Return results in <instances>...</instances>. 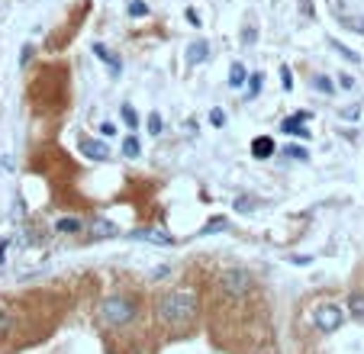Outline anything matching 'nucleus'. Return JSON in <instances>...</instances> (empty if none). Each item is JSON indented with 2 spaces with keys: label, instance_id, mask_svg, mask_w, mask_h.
I'll return each instance as SVG.
<instances>
[{
  "label": "nucleus",
  "instance_id": "1",
  "mask_svg": "<svg viewBox=\"0 0 364 354\" xmlns=\"http://www.w3.org/2000/svg\"><path fill=\"white\" fill-rule=\"evenodd\" d=\"M197 309H200V303H197V293H194V290H168V293L158 300L155 312H158V319L165 325L181 329V325L194 322Z\"/></svg>",
  "mask_w": 364,
  "mask_h": 354
},
{
  "label": "nucleus",
  "instance_id": "2",
  "mask_svg": "<svg viewBox=\"0 0 364 354\" xmlns=\"http://www.w3.org/2000/svg\"><path fill=\"white\" fill-rule=\"evenodd\" d=\"M139 306L136 300H130V296H106L103 303H100V319H103L110 329H123V325H130L132 319H136Z\"/></svg>",
  "mask_w": 364,
  "mask_h": 354
},
{
  "label": "nucleus",
  "instance_id": "3",
  "mask_svg": "<svg viewBox=\"0 0 364 354\" xmlns=\"http://www.w3.org/2000/svg\"><path fill=\"white\" fill-rule=\"evenodd\" d=\"M220 286L226 296H245L251 293V286H255V277H251L249 267H226V271L220 274Z\"/></svg>",
  "mask_w": 364,
  "mask_h": 354
},
{
  "label": "nucleus",
  "instance_id": "4",
  "mask_svg": "<svg viewBox=\"0 0 364 354\" xmlns=\"http://www.w3.org/2000/svg\"><path fill=\"white\" fill-rule=\"evenodd\" d=\"M341 322H345V309L335 306V303H322V306L313 309V325H316L322 335H329V331H339Z\"/></svg>",
  "mask_w": 364,
  "mask_h": 354
},
{
  "label": "nucleus",
  "instance_id": "5",
  "mask_svg": "<svg viewBox=\"0 0 364 354\" xmlns=\"http://www.w3.org/2000/svg\"><path fill=\"white\" fill-rule=\"evenodd\" d=\"M130 239L136 241H149V245H175V239L165 232V229H132Z\"/></svg>",
  "mask_w": 364,
  "mask_h": 354
},
{
  "label": "nucleus",
  "instance_id": "6",
  "mask_svg": "<svg viewBox=\"0 0 364 354\" xmlns=\"http://www.w3.org/2000/svg\"><path fill=\"white\" fill-rule=\"evenodd\" d=\"M306 120H310V113H296V116H290V120L281 122V132H287V136H296V139H310L313 132L306 129Z\"/></svg>",
  "mask_w": 364,
  "mask_h": 354
},
{
  "label": "nucleus",
  "instance_id": "7",
  "mask_svg": "<svg viewBox=\"0 0 364 354\" xmlns=\"http://www.w3.org/2000/svg\"><path fill=\"white\" fill-rule=\"evenodd\" d=\"M81 155L91 161H106L110 148H106V142H97V139H81Z\"/></svg>",
  "mask_w": 364,
  "mask_h": 354
},
{
  "label": "nucleus",
  "instance_id": "8",
  "mask_svg": "<svg viewBox=\"0 0 364 354\" xmlns=\"http://www.w3.org/2000/svg\"><path fill=\"white\" fill-rule=\"evenodd\" d=\"M94 55H97V58L103 61L106 68H110V75H113V77H120V75H123V61L116 58V55L110 52V49H106V46H100V42H94Z\"/></svg>",
  "mask_w": 364,
  "mask_h": 354
},
{
  "label": "nucleus",
  "instance_id": "9",
  "mask_svg": "<svg viewBox=\"0 0 364 354\" xmlns=\"http://www.w3.org/2000/svg\"><path fill=\"white\" fill-rule=\"evenodd\" d=\"M206 58H210V42H206V39L190 42L187 46V65H203Z\"/></svg>",
  "mask_w": 364,
  "mask_h": 354
},
{
  "label": "nucleus",
  "instance_id": "10",
  "mask_svg": "<svg viewBox=\"0 0 364 354\" xmlns=\"http://www.w3.org/2000/svg\"><path fill=\"white\" fill-rule=\"evenodd\" d=\"M91 232H94V239H113V235H116V226L110 222V219L97 216V219H91Z\"/></svg>",
  "mask_w": 364,
  "mask_h": 354
},
{
  "label": "nucleus",
  "instance_id": "11",
  "mask_svg": "<svg viewBox=\"0 0 364 354\" xmlns=\"http://www.w3.org/2000/svg\"><path fill=\"white\" fill-rule=\"evenodd\" d=\"M251 155H255V158H271L274 155V139L271 136H258L255 142H251Z\"/></svg>",
  "mask_w": 364,
  "mask_h": 354
},
{
  "label": "nucleus",
  "instance_id": "12",
  "mask_svg": "<svg viewBox=\"0 0 364 354\" xmlns=\"http://www.w3.org/2000/svg\"><path fill=\"white\" fill-rule=\"evenodd\" d=\"M245 81H249V71H245L242 61H235L232 68H229V87L239 91V87H245Z\"/></svg>",
  "mask_w": 364,
  "mask_h": 354
},
{
  "label": "nucleus",
  "instance_id": "13",
  "mask_svg": "<svg viewBox=\"0 0 364 354\" xmlns=\"http://www.w3.org/2000/svg\"><path fill=\"white\" fill-rule=\"evenodd\" d=\"M81 229H84V222H81V219H71V216H61L58 222H55V232H61V235L81 232Z\"/></svg>",
  "mask_w": 364,
  "mask_h": 354
},
{
  "label": "nucleus",
  "instance_id": "14",
  "mask_svg": "<svg viewBox=\"0 0 364 354\" xmlns=\"http://www.w3.org/2000/svg\"><path fill=\"white\" fill-rule=\"evenodd\" d=\"M120 116H123V122H126V126H130L132 132H136V129H139V113H136V106H132V103H123V106H120Z\"/></svg>",
  "mask_w": 364,
  "mask_h": 354
},
{
  "label": "nucleus",
  "instance_id": "15",
  "mask_svg": "<svg viewBox=\"0 0 364 354\" xmlns=\"http://www.w3.org/2000/svg\"><path fill=\"white\" fill-rule=\"evenodd\" d=\"M349 312L355 319H364V293H361V290H355V293L349 296Z\"/></svg>",
  "mask_w": 364,
  "mask_h": 354
},
{
  "label": "nucleus",
  "instance_id": "16",
  "mask_svg": "<svg viewBox=\"0 0 364 354\" xmlns=\"http://www.w3.org/2000/svg\"><path fill=\"white\" fill-rule=\"evenodd\" d=\"M123 155H126V158H139V155H142V145H139L136 136L123 139Z\"/></svg>",
  "mask_w": 364,
  "mask_h": 354
},
{
  "label": "nucleus",
  "instance_id": "17",
  "mask_svg": "<svg viewBox=\"0 0 364 354\" xmlns=\"http://www.w3.org/2000/svg\"><path fill=\"white\" fill-rule=\"evenodd\" d=\"M126 13H130L132 20H142V16H149V4H145V0H130Z\"/></svg>",
  "mask_w": 364,
  "mask_h": 354
},
{
  "label": "nucleus",
  "instance_id": "18",
  "mask_svg": "<svg viewBox=\"0 0 364 354\" xmlns=\"http://www.w3.org/2000/svg\"><path fill=\"white\" fill-rule=\"evenodd\" d=\"M145 129H149L152 136H161V129H165V120H161L158 113H149V116H145Z\"/></svg>",
  "mask_w": 364,
  "mask_h": 354
},
{
  "label": "nucleus",
  "instance_id": "19",
  "mask_svg": "<svg viewBox=\"0 0 364 354\" xmlns=\"http://www.w3.org/2000/svg\"><path fill=\"white\" fill-rule=\"evenodd\" d=\"M245 84H249V97H258L261 87H265V75H261V71L258 75H249V81Z\"/></svg>",
  "mask_w": 364,
  "mask_h": 354
},
{
  "label": "nucleus",
  "instance_id": "20",
  "mask_svg": "<svg viewBox=\"0 0 364 354\" xmlns=\"http://www.w3.org/2000/svg\"><path fill=\"white\" fill-rule=\"evenodd\" d=\"M313 87H316L319 94H332V91H335V84L329 81L326 75H316V77H313Z\"/></svg>",
  "mask_w": 364,
  "mask_h": 354
},
{
  "label": "nucleus",
  "instance_id": "21",
  "mask_svg": "<svg viewBox=\"0 0 364 354\" xmlns=\"http://www.w3.org/2000/svg\"><path fill=\"white\" fill-rule=\"evenodd\" d=\"M10 329H13V316H10L7 309H0V339H7Z\"/></svg>",
  "mask_w": 364,
  "mask_h": 354
},
{
  "label": "nucleus",
  "instance_id": "22",
  "mask_svg": "<svg viewBox=\"0 0 364 354\" xmlns=\"http://www.w3.org/2000/svg\"><path fill=\"white\" fill-rule=\"evenodd\" d=\"M222 229H226V219L216 216V219H210V222L203 226V235H210V232H222Z\"/></svg>",
  "mask_w": 364,
  "mask_h": 354
},
{
  "label": "nucleus",
  "instance_id": "23",
  "mask_svg": "<svg viewBox=\"0 0 364 354\" xmlns=\"http://www.w3.org/2000/svg\"><path fill=\"white\" fill-rule=\"evenodd\" d=\"M281 87H284V91H294V71H290L287 65L281 68Z\"/></svg>",
  "mask_w": 364,
  "mask_h": 354
},
{
  "label": "nucleus",
  "instance_id": "24",
  "mask_svg": "<svg viewBox=\"0 0 364 354\" xmlns=\"http://www.w3.org/2000/svg\"><path fill=\"white\" fill-rule=\"evenodd\" d=\"M332 49L341 55V58H349V61H358V58H361V55H358V52H351V49H345V46H341V42H332Z\"/></svg>",
  "mask_w": 364,
  "mask_h": 354
},
{
  "label": "nucleus",
  "instance_id": "25",
  "mask_svg": "<svg viewBox=\"0 0 364 354\" xmlns=\"http://www.w3.org/2000/svg\"><path fill=\"white\" fill-rule=\"evenodd\" d=\"M287 158L303 161V158H306V148H300V145H287Z\"/></svg>",
  "mask_w": 364,
  "mask_h": 354
},
{
  "label": "nucleus",
  "instance_id": "26",
  "mask_svg": "<svg viewBox=\"0 0 364 354\" xmlns=\"http://www.w3.org/2000/svg\"><path fill=\"white\" fill-rule=\"evenodd\" d=\"M210 122H213L216 129H220L222 122H226V113H222V110H210Z\"/></svg>",
  "mask_w": 364,
  "mask_h": 354
},
{
  "label": "nucleus",
  "instance_id": "27",
  "mask_svg": "<svg viewBox=\"0 0 364 354\" xmlns=\"http://www.w3.org/2000/svg\"><path fill=\"white\" fill-rule=\"evenodd\" d=\"M339 87H341V91H351V87H355V77H351V75H341V77H339Z\"/></svg>",
  "mask_w": 364,
  "mask_h": 354
},
{
  "label": "nucleus",
  "instance_id": "28",
  "mask_svg": "<svg viewBox=\"0 0 364 354\" xmlns=\"http://www.w3.org/2000/svg\"><path fill=\"white\" fill-rule=\"evenodd\" d=\"M100 132H103V139H110V136H116V126H113V122H103Z\"/></svg>",
  "mask_w": 364,
  "mask_h": 354
},
{
  "label": "nucleus",
  "instance_id": "29",
  "mask_svg": "<svg viewBox=\"0 0 364 354\" xmlns=\"http://www.w3.org/2000/svg\"><path fill=\"white\" fill-rule=\"evenodd\" d=\"M7 248H10V239H0V264L7 261Z\"/></svg>",
  "mask_w": 364,
  "mask_h": 354
},
{
  "label": "nucleus",
  "instance_id": "30",
  "mask_svg": "<svg viewBox=\"0 0 364 354\" xmlns=\"http://www.w3.org/2000/svg\"><path fill=\"white\" fill-rule=\"evenodd\" d=\"M290 261H294V264H300V267H303V264H310L313 258H306V255H294V258H290Z\"/></svg>",
  "mask_w": 364,
  "mask_h": 354
},
{
  "label": "nucleus",
  "instance_id": "31",
  "mask_svg": "<svg viewBox=\"0 0 364 354\" xmlns=\"http://www.w3.org/2000/svg\"><path fill=\"white\" fill-rule=\"evenodd\" d=\"M341 116H345V120H355V116H358V106H349V110H341Z\"/></svg>",
  "mask_w": 364,
  "mask_h": 354
}]
</instances>
